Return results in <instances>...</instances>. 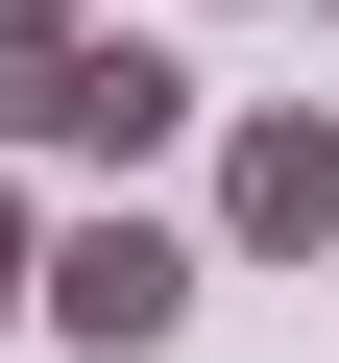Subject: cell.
<instances>
[{"instance_id": "obj_1", "label": "cell", "mask_w": 339, "mask_h": 363, "mask_svg": "<svg viewBox=\"0 0 339 363\" xmlns=\"http://www.w3.org/2000/svg\"><path fill=\"white\" fill-rule=\"evenodd\" d=\"M0 145H73V169H145V145H194V49H145V25L0 49Z\"/></svg>"}, {"instance_id": "obj_2", "label": "cell", "mask_w": 339, "mask_h": 363, "mask_svg": "<svg viewBox=\"0 0 339 363\" xmlns=\"http://www.w3.org/2000/svg\"><path fill=\"white\" fill-rule=\"evenodd\" d=\"M194 291H218V218H49V339L73 363H170V339H194Z\"/></svg>"}, {"instance_id": "obj_3", "label": "cell", "mask_w": 339, "mask_h": 363, "mask_svg": "<svg viewBox=\"0 0 339 363\" xmlns=\"http://www.w3.org/2000/svg\"><path fill=\"white\" fill-rule=\"evenodd\" d=\"M218 267H339V121L315 97L218 121Z\"/></svg>"}, {"instance_id": "obj_4", "label": "cell", "mask_w": 339, "mask_h": 363, "mask_svg": "<svg viewBox=\"0 0 339 363\" xmlns=\"http://www.w3.org/2000/svg\"><path fill=\"white\" fill-rule=\"evenodd\" d=\"M0 339H49V218L0 194Z\"/></svg>"}, {"instance_id": "obj_5", "label": "cell", "mask_w": 339, "mask_h": 363, "mask_svg": "<svg viewBox=\"0 0 339 363\" xmlns=\"http://www.w3.org/2000/svg\"><path fill=\"white\" fill-rule=\"evenodd\" d=\"M73 25H97V0H0V49H73Z\"/></svg>"}, {"instance_id": "obj_6", "label": "cell", "mask_w": 339, "mask_h": 363, "mask_svg": "<svg viewBox=\"0 0 339 363\" xmlns=\"http://www.w3.org/2000/svg\"><path fill=\"white\" fill-rule=\"evenodd\" d=\"M315 25H339V0H315Z\"/></svg>"}]
</instances>
